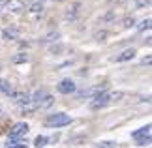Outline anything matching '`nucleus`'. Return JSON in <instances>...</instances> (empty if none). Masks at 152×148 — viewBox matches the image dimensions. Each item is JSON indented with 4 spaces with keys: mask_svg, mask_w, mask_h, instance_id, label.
Here are the masks:
<instances>
[{
    "mask_svg": "<svg viewBox=\"0 0 152 148\" xmlns=\"http://www.w3.org/2000/svg\"><path fill=\"white\" fill-rule=\"evenodd\" d=\"M6 2H8V0H0V9H2L4 6H6Z\"/></svg>",
    "mask_w": 152,
    "mask_h": 148,
    "instance_id": "5701e85b",
    "label": "nucleus"
},
{
    "mask_svg": "<svg viewBox=\"0 0 152 148\" xmlns=\"http://www.w3.org/2000/svg\"><path fill=\"white\" fill-rule=\"evenodd\" d=\"M47 141H49L47 137H43V135H38V137H36V146H38V148H42L45 143H47Z\"/></svg>",
    "mask_w": 152,
    "mask_h": 148,
    "instance_id": "2eb2a0df",
    "label": "nucleus"
},
{
    "mask_svg": "<svg viewBox=\"0 0 152 148\" xmlns=\"http://www.w3.org/2000/svg\"><path fill=\"white\" fill-rule=\"evenodd\" d=\"M56 90L60 92V94H73L75 92V82L72 79H62L60 82H58Z\"/></svg>",
    "mask_w": 152,
    "mask_h": 148,
    "instance_id": "20e7f679",
    "label": "nucleus"
},
{
    "mask_svg": "<svg viewBox=\"0 0 152 148\" xmlns=\"http://www.w3.org/2000/svg\"><path fill=\"white\" fill-rule=\"evenodd\" d=\"M148 4H150V0H135V6H137L139 9H141V8H147Z\"/></svg>",
    "mask_w": 152,
    "mask_h": 148,
    "instance_id": "6ab92c4d",
    "label": "nucleus"
},
{
    "mask_svg": "<svg viewBox=\"0 0 152 148\" xmlns=\"http://www.w3.org/2000/svg\"><path fill=\"white\" fill-rule=\"evenodd\" d=\"M109 103H111V94L102 92V94H98V96L92 98V101H90V109H92V111H98V109H103L105 105H109Z\"/></svg>",
    "mask_w": 152,
    "mask_h": 148,
    "instance_id": "f03ea898",
    "label": "nucleus"
},
{
    "mask_svg": "<svg viewBox=\"0 0 152 148\" xmlns=\"http://www.w3.org/2000/svg\"><path fill=\"white\" fill-rule=\"evenodd\" d=\"M105 90V85H98V86H92V88H86V90H81L77 92L79 98H94L98 94H102Z\"/></svg>",
    "mask_w": 152,
    "mask_h": 148,
    "instance_id": "39448f33",
    "label": "nucleus"
},
{
    "mask_svg": "<svg viewBox=\"0 0 152 148\" xmlns=\"http://www.w3.org/2000/svg\"><path fill=\"white\" fill-rule=\"evenodd\" d=\"M28 60V56L26 55H17V56H13V62L15 64H19V62H26Z\"/></svg>",
    "mask_w": 152,
    "mask_h": 148,
    "instance_id": "a211bd4d",
    "label": "nucleus"
},
{
    "mask_svg": "<svg viewBox=\"0 0 152 148\" xmlns=\"http://www.w3.org/2000/svg\"><path fill=\"white\" fill-rule=\"evenodd\" d=\"M6 148H26V144H13V146H6Z\"/></svg>",
    "mask_w": 152,
    "mask_h": 148,
    "instance_id": "412c9836",
    "label": "nucleus"
},
{
    "mask_svg": "<svg viewBox=\"0 0 152 148\" xmlns=\"http://www.w3.org/2000/svg\"><path fill=\"white\" fill-rule=\"evenodd\" d=\"M6 8H8L10 11H23L25 9V2H23V0H8V2H6Z\"/></svg>",
    "mask_w": 152,
    "mask_h": 148,
    "instance_id": "423d86ee",
    "label": "nucleus"
},
{
    "mask_svg": "<svg viewBox=\"0 0 152 148\" xmlns=\"http://www.w3.org/2000/svg\"><path fill=\"white\" fill-rule=\"evenodd\" d=\"M137 144H139V146H147V144H150V135H148V137H141V139H137Z\"/></svg>",
    "mask_w": 152,
    "mask_h": 148,
    "instance_id": "f3484780",
    "label": "nucleus"
},
{
    "mask_svg": "<svg viewBox=\"0 0 152 148\" xmlns=\"http://www.w3.org/2000/svg\"><path fill=\"white\" fill-rule=\"evenodd\" d=\"M143 64H147V66H148V64H150V56H147V58H143Z\"/></svg>",
    "mask_w": 152,
    "mask_h": 148,
    "instance_id": "4be33fe9",
    "label": "nucleus"
},
{
    "mask_svg": "<svg viewBox=\"0 0 152 148\" xmlns=\"http://www.w3.org/2000/svg\"><path fill=\"white\" fill-rule=\"evenodd\" d=\"M43 2H45V0H32V4H30L28 9H30V11H39L43 8Z\"/></svg>",
    "mask_w": 152,
    "mask_h": 148,
    "instance_id": "f8f14e48",
    "label": "nucleus"
},
{
    "mask_svg": "<svg viewBox=\"0 0 152 148\" xmlns=\"http://www.w3.org/2000/svg\"><path fill=\"white\" fill-rule=\"evenodd\" d=\"M13 96V99L19 105H26V103H30V94H26V92H19V94H11Z\"/></svg>",
    "mask_w": 152,
    "mask_h": 148,
    "instance_id": "6e6552de",
    "label": "nucleus"
},
{
    "mask_svg": "<svg viewBox=\"0 0 152 148\" xmlns=\"http://www.w3.org/2000/svg\"><path fill=\"white\" fill-rule=\"evenodd\" d=\"M69 122H72V118L68 114H64V112H55V114H51L47 120H45V126L49 128H64V126H69Z\"/></svg>",
    "mask_w": 152,
    "mask_h": 148,
    "instance_id": "f257e3e1",
    "label": "nucleus"
},
{
    "mask_svg": "<svg viewBox=\"0 0 152 148\" xmlns=\"http://www.w3.org/2000/svg\"><path fill=\"white\" fill-rule=\"evenodd\" d=\"M133 56H135V49H126V51H122L115 60L116 62H126V60H132Z\"/></svg>",
    "mask_w": 152,
    "mask_h": 148,
    "instance_id": "0eeeda50",
    "label": "nucleus"
},
{
    "mask_svg": "<svg viewBox=\"0 0 152 148\" xmlns=\"http://www.w3.org/2000/svg\"><path fill=\"white\" fill-rule=\"evenodd\" d=\"M137 28H139L141 32H143V30H148V28H150V19L147 17L145 21H141V23H139V26H137Z\"/></svg>",
    "mask_w": 152,
    "mask_h": 148,
    "instance_id": "4468645a",
    "label": "nucleus"
},
{
    "mask_svg": "<svg viewBox=\"0 0 152 148\" xmlns=\"http://www.w3.org/2000/svg\"><path fill=\"white\" fill-rule=\"evenodd\" d=\"M53 101H55V98H53V96H49V94H47V96H45V98L42 99V101H39L38 109H47V107H51V105H53Z\"/></svg>",
    "mask_w": 152,
    "mask_h": 148,
    "instance_id": "9b49d317",
    "label": "nucleus"
},
{
    "mask_svg": "<svg viewBox=\"0 0 152 148\" xmlns=\"http://www.w3.org/2000/svg\"><path fill=\"white\" fill-rule=\"evenodd\" d=\"M2 36H4L6 39H13V38L17 36V32H15V30H4V32H2Z\"/></svg>",
    "mask_w": 152,
    "mask_h": 148,
    "instance_id": "dca6fc26",
    "label": "nucleus"
},
{
    "mask_svg": "<svg viewBox=\"0 0 152 148\" xmlns=\"http://www.w3.org/2000/svg\"><path fill=\"white\" fill-rule=\"evenodd\" d=\"M133 135V139H141V137H148V135H150V124H147V126H145V128H141V129H137V131H133L132 133Z\"/></svg>",
    "mask_w": 152,
    "mask_h": 148,
    "instance_id": "1a4fd4ad",
    "label": "nucleus"
},
{
    "mask_svg": "<svg viewBox=\"0 0 152 148\" xmlns=\"http://www.w3.org/2000/svg\"><path fill=\"white\" fill-rule=\"evenodd\" d=\"M116 143L115 141H102V143H98V148H115Z\"/></svg>",
    "mask_w": 152,
    "mask_h": 148,
    "instance_id": "ddd939ff",
    "label": "nucleus"
},
{
    "mask_svg": "<svg viewBox=\"0 0 152 148\" xmlns=\"http://www.w3.org/2000/svg\"><path fill=\"white\" fill-rule=\"evenodd\" d=\"M0 92H4V94H13V86L10 85V81L0 79Z\"/></svg>",
    "mask_w": 152,
    "mask_h": 148,
    "instance_id": "9d476101",
    "label": "nucleus"
},
{
    "mask_svg": "<svg viewBox=\"0 0 152 148\" xmlns=\"http://www.w3.org/2000/svg\"><path fill=\"white\" fill-rule=\"evenodd\" d=\"M124 26L128 28V26H133V17H128V19L124 21Z\"/></svg>",
    "mask_w": 152,
    "mask_h": 148,
    "instance_id": "aec40b11",
    "label": "nucleus"
},
{
    "mask_svg": "<svg viewBox=\"0 0 152 148\" xmlns=\"http://www.w3.org/2000/svg\"><path fill=\"white\" fill-rule=\"evenodd\" d=\"M0 111H2V107H0Z\"/></svg>",
    "mask_w": 152,
    "mask_h": 148,
    "instance_id": "b1692460",
    "label": "nucleus"
},
{
    "mask_svg": "<svg viewBox=\"0 0 152 148\" xmlns=\"http://www.w3.org/2000/svg\"><path fill=\"white\" fill-rule=\"evenodd\" d=\"M26 133H28V124L26 122H19L10 129V139L11 141H19L21 137H25Z\"/></svg>",
    "mask_w": 152,
    "mask_h": 148,
    "instance_id": "7ed1b4c3",
    "label": "nucleus"
}]
</instances>
